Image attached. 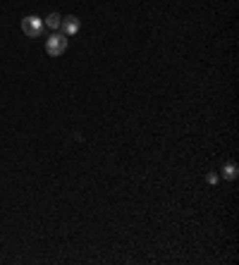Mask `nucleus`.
Returning a JSON list of instances; mask_svg holds the SVG:
<instances>
[{
  "mask_svg": "<svg viewBox=\"0 0 239 265\" xmlns=\"http://www.w3.org/2000/svg\"><path fill=\"white\" fill-rule=\"evenodd\" d=\"M67 51V36L65 34H51L46 38V53L57 57V55H62Z\"/></svg>",
  "mask_w": 239,
  "mask_h": 265,
  "instance_id": "f257e3e1",
  "label": "nucleus"
},
{
  "mask_svg": "<svg viewBox=\"0 0 239 265\" xmlns=\"http://www.w3.org/2000/svg\"><path fill=\"white\" fill-rule=\"evenodd\" d=\"M22 31L29 36V38H36V36L43 34V19L36 17V15H29V17L22 19Z\"/></svg>",
  "mask_w": 239,
  "mask_h": 265,
  "instance_id": "f03ea898",
  "label": "nucleus"
},
{
  "mask_svg": "<svg viewBox=\"0 0 239 265\" xmlns=\"http://www.w3.org/2000/svg\"><path fill=\"white\" fill-rule=\"evenodd\" d=\"M79 26H81V22H79V17H74V15L62 17V22H60V29H62V34L65 36H74L77 31H79Z\"/></svg>",
  "mask_w": 239,
  "mask_h": 265,
  "instance_id": "7ed1b4c3",
  "label": "nucleus"
},
{
  "mask_svg": "<svg viewBox=\"0 0 239 265\" xmlns=\"http://www.w3.org/2000/svg\"><path fill=\"white\" fill-rule=\"evenodd\" d=\"M60 22H62V17H60L57 12H51L48 17L43 19V26H48V29L53 31V29H60Z\"/></svg>",
  "mask_w": 239,
  "mask_h": 265,
  "instance_id": "20e7f679",
  "label": "nucleus"
},
{
  "mask_svg": "<svg viewBox=\"0 0 239 265\" xmlns=\"http://www.w3.org/2000/svg\"><path fill=\"white\" fill-rule=\"evenodd\" d=\"M237 172H239L237 162H227V165L222 167V177H225V179H237Z\"/></svg>",
  "mask_w": 239,
  "mask_h": 265,
  "instance_id": "39448f33",
  "label": "nucleus"
}]
</instances>
